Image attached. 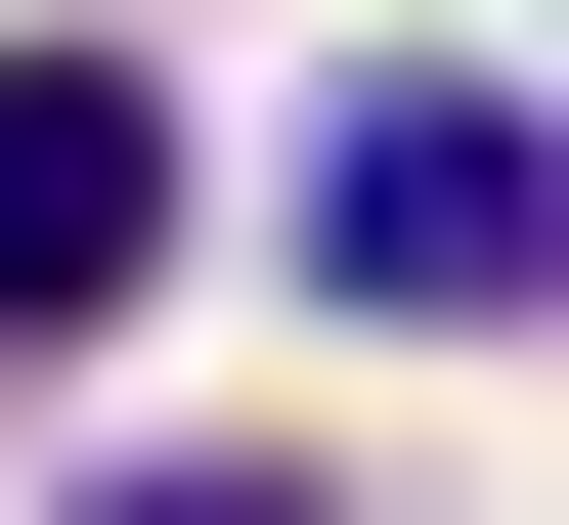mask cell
<instances>
[{"mask_svg": "<svg viewBox=\"0 0 569 525\" xmlns=\"http://www.w3.org/2000/svg\"><path fill=\"white\" fill-rule=\"evenodd\" d=\"M88 525H351V482H263V438H176V482H88Z\"/></svg>", "mask_w": 569, "mask_h": 525, "instance_id": "cell-3", "label": "cell"}, {"mask_svg": "<svg viewBox=\"0 0 569 525\" xmlns=\"http://www.w3.org/2000/svg\"><path fill=\"white\" fill-rule=\"evenodd\" d=\"M307 263H351L395 351H482V306H526V88H438V44H395L351 132H307Z\"/></svg>", "mask_w": 569, "mask_h": 525, "instance_id": "cell-1", "label": "cell"}, {"mask_svg": "<svg viewBox=\"0 0 569 525\" xmlns=\"http://www.w3.org/2000/svg\"><path fill=\"white\" fill-rule=\"evenodd\" d=\"M132 263H176V88H132V44H0V351L132 306Z\"/></svg>", "mask_w": 569, "mask_h": 525, "instance_id": "cell-2", "label": "cell"}]
</instances>
